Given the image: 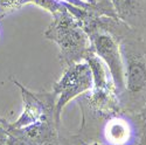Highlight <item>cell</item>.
I'll return each instance as SVG.
<instances>
[{
	"mask_svg": "<svg viewBox=\"0 0 146 145\" xmlns=\"http://www.w3.org/2000/svg\"><path fill=\"white\" fill-rule=\"evenodd\" d=\"M11 81L19 88L22 98V111L14 122H8L11 129H23L52 117L61 120L56 114L55 95L53 91H32L14 77H11Z\"/></svg>",
	"mask_w": 146,
	"mask_h": 145,
	"instance_id": "277c9868",
	"label": "cell"
},
{
	"mask_svg": "<svg viewBox=\"0 0 146 145\" xmlns=\"http://www.w3.org/2000/svg\"><path fill=\"white\" fill-rule=\"evenodd\" d=\"M137 122L140 130H146V103L137 112Z\"/></svg>",
	"mask_w": 146,
	"mask_h": 145,
	"instance_id": "30bf717a",
	"label": "cell"
},
{
	"mask_svg": "<svg viewBox=\"0 0 146 145\" xmlns=\"http://www.w3.org/2000/svg\"><path fill=\"white\" fill-rule=\"evenodd\" d=\"M145 3H146V0H145Z\"/></svg>",
	"mask_w": 146,
	"mask_h": 145,
	"instance_id": "4fadbf2b",
	"label": "cell"
},
{
	"mask_svg": "<svg viewBox=\"0 0 146 145\" xmlns=\"http://www.w3.org/2000/svg\"><path fill=\"white\" fill-rule=\"evenodd\" d=\"M80 1L83 3L92 13L97 15H104L112 19H118L111 6L110 0H80Z\"/></svg>",
	"mask_w": 146,
	"mask_h": 145,
	"instance_id": "52a82bcc",
	"label": "cell"
},
{
	"mask_svg": "<svg viewBox=\"0 0 146 145\" xmlns=\"http://www.w3.org/2000/svg\"><path fill=\"white\" fill-rule=\"evenodd\" d=\"M131 29L127 25H121L117 29L125 76V89L120 101L126 98L124 104L129 110L136 111L138 108L139 111L146 103V48L138 40L126 36Z\"/></svg>",
	"mask_w": 146,
	"mask_h": 145,
	"instance_id": "7a4b0ae2",
	"label": "cell"
},
{
	"mask_svg": "<svg viewBox=\"0 0 146 145\" xmlns=\"http://www.w3.org/2000/svg\"><path fill=\"white\" fill-rule=\"evenodd\" d=\"M138 145H146V130H140V137Z\"/></svg>",
	"mask_w": 146,
	"mask_h": 145,
	"instance_id": "8fae6325",
	"label": "cell"
},
{
	"mask_svg": "<svg viewBox=\"0 0 146 145\" xmlns=\"http://www.w3.org/2000/svg\"><path fill=\"white\" fill-rule=\"evenodd\" d=\"M53 19L43 36L57 46L58 59L63 68L84 61L92 51L90 36L80 20L64 5L52 14Z\"/></svg>",
	"mask_w": 146,
	"mask_h": 145,
	"instance_id": "6da1fadb",
	"label": "cell"
},
{
	"mask_svg": "<svg viewBox=\"0 0 146 145\" xmlns=\"http://www.w3.org/2000/svg\"><path fill=\"white\" fill-rule=\"evenodd\" d=\"M92 89V74L88 62L84 60L63 68V74L53 87L55 95L56 114L61 118L63 109L72 100Z\"/></svg>",
	"mask_w": 146,
	"mask_h": 145,
	"instance_id": "3957f363",
	"label": "cell"
},
{
	"mask_svg": "<svg viewBox=\"0 0 146 145\" xmlns=\"http://www.w3.org/2000/svg\"><path fill=\"white\" fill-rule=\"evenodd\" d=\"M78 142L82 144V145H109L104 142H97V140H94V142H90V143H87V142H84L82 139H78Z\"/></svg>",
	"mask_w": 146,
	"mask_h": 145,
	"instance_id": "7c38bea8",
	"label": "cell"
},
{
	"mask_svg": "<svg viewBox=\"0 0 146 145\" xmlns=\"http://www.w3.org/2000/svg\"><path fill=\"white\" fill-rule=\"evenodd\" d=\"M9 140L8 134V122L0 116V145H7Z\"/></svg>",
	"mask_w": 146,
	"mask_h": 145,
	"instance_id": "9c48e42d",
	"label": "cell"
},
{
	"mask_svg": "<svg viewBox=\"0 0 146 145\" xmlns=\"http://www.w3.org/2000/svg\"><path fill=\"white\" fill-rule=\"evenodd\" d=\"M117 18L132 29L146 22L145 0H110Z\"/></svg>",
	"mask_w": 146,
	"mask_h": 145,
	"instance_id": "5b68a950",
	"label": "cell"
},
{
	"mask_svg": "<svg viewBox=\"0 0 146 145\" xmlns=\"http://www.w3.org/2000/svg\"><path fill=\"white\" fill-rule=\"evenodd\" d=\"M28 4H33V0H0V19Z\"/></svg>",
	"mask_w": 146,
	"mask_h": 145,
	"instance_id": "ba28073f",
	"label": "cell"
},
{
	"mask_svg": "<svg viewBox=\"0 0 146 145\" xmlns=\"http://www.w3.org/2000/svg\"><path fill=\"white\" fill-rule=\"evenodd\" d=\"M133 136V128L129 119L119 114L109 117L103 128L104 143L109 145H127Z\"/></svg>",
	"mask_w": 146,
	"mask_h": 145,
	"instance_id": "8992f818",
	"label": "cell"
}]
</instances>
